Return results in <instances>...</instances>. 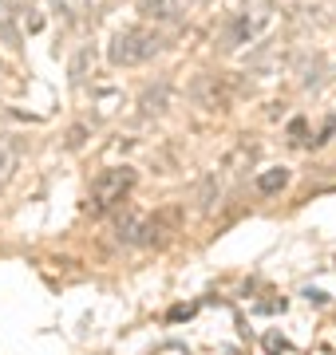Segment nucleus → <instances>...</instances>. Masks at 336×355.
Wrapping results in <instances>:
<instances>
[{
  "mask_svg": "<svg viewBox=\"0 0 336 355\" xmlns=\"http://www.w3.org/2000/svg\"><path fill=\"white\" fill-rule=\"evenodd\" d=\"M12 170H16V150H12V142L8 139H0V190L8 186Z\"/></svg>",
  "mask_w": 336,
  "mask_h": 355,
  "instance_id": "6e6552de",
  "label": "nucleus"
},
{
  "mask_svg": "<svg viewBox=\"0 0 336 355\" xmlns=\"http://www.w3.org/2000/svg\"><path fill=\"white\" fill-rule=\"evenodd\" d=\"M0 76H4V67H0Z\"/></svg>",
  "mask_w": 336,
  "mask_h": 355,
  "instance_id": "ddd939ff",
  "label": "nucleus"
},
{
  "mask_svg": "<svg viewBox=\"0 0 336 355\" xmlns=\"http://www.w3.org/2000/svg\"><path fill=\"white\" fill-rule=\"evenodd\" d=\"M146 233H155V229H151V221L142 214H135V209H123V214L115 217V237L123 245H142Z\"/></svg>",
  "mask_w": 336,
  "mask_h": 355,
  "instance_id": "7ed1b4c3",
  "label": "nucleus"
},
{
  "mask_svg": "<svg viewBox=\"0 0 336 355\" xmlns=\"http://www.w3.org/2000/svg\"><path fill=\"white\" fill-rule=\"evenodd\" d=\"M253 28H261L269 20V0H246V12H242Z\"/></svg>",
  "mask_w": 336,
  "mask_h": 355,
  "instance_id": "1a4fd4ad",
  "label": "nucleus"
},
{
  "mask_svg": "<svg viewBox=\"0 0 336 355\" xmlns=\"http://www.w3.org/2000/svg\"><path fill=\"white\" fill-rule=\"evenodd\" d=\"M131 186H135V170H131V166H111V170H103V174L91 182V209H95V214L115 209V205L131 193Z\"/></svg>",
  "mask_w": 336,
  "mask_h": 355,
  "instance_id": "f03ea898",
  "label": "nucleus"
},
{
  "mask_svg": "<svg viewBox=\"0 0 336 355\" xmlns=\"http://www.w3.org/2000/svg\"><path fill=\"white\" fill-rule=\"evenodd\" d=\"M91 67H95V51H91V48H79L76 55H72V67H67L72 83H83V79L91 76Z\"/></svg>",
  "mask_w": 336,
  "mask_h": 355,
  "instance_id": "0eeeda50",
  "label": "nucleus"
},
{
  "mask_svg": "<svg viewBox=\"0 0 336 355\" xmlns=\"http://www.w3.org/2000/svg\"><path fill=\"white\" fill-rule=\"evenodd\" d=\"M158 51H162V36L158 32H151V28H123L111 40V48H107V60L115 67H139L146 60H155Z\"/></svg>",
  "mask_w": 336,
  "mask_h": 355,
  "instance_id": "f257e3e1",
  "label": "nucleus"
},
{
  "mask_svg": "<svg viewBox=\"0 0 336 355\" xmlns=\"http://www.w3.org/2000/svg\"><path fill=\"white\" fill-rule=\"evenodd\" d=\"M139 8H142V16H151V20H182L186 8H190V0H142Z\"/></svg>",
  "mask_w": 336,
  "mask_h": 355,
  "instance_id": "20e7f679",
  "label": "nucleus"
},
{
  "mask_svg": "<svg viewBox=\"0 0 336 355\" xmlns=\"http://www.w3.org/2000/svg\"><path fill=\"white\" fill-rule=\"evenodd\" d=\"M265 347H269V352L277 355V352H285V347H289V343H285L281 336H277V331H269V336H265Z\"/></svg>",
  "mask_w": 336,
  "mask_h": 355,
  "instance_id": "9d476101",
  "label": "nucleus"
},
{
  "mask_svg": "<svg viewBox=\"0 0 336 355\" xmlns=\"http://www.w3.org/2000/svg\"><path fill=\"white\" fill-rule=\"evenodd\" d=\"M79 142H83V127H76V130H72V139H67V146H72V150H76Z\"/></svg>",
  "mask_w": 336,
  "mask_h": 355,
  "instance_id": "f8f14e48",
  "label": "nucleus"
},
{
  "mask_svg": "<svg viewBox=\"0 0 336 355\" xmlns=\"http://www.w3.org/2000/svg\"><path fill=\"white\" fill-rule=\"evenodd\" d=\"M139 107H142V119H151V114H162V111H167V83L146 87V95L139 99Z\"/></svg>",
  "mask_w": 336,
  "mask_h": 355,
  "instance_id": "423d86ee",
  "label": "nucleus"
},
{
  "mask_svg": "<svg viewBox=\"0 0 336 355\" xmlns=\"http://www.w3.org/2000/svg\"><path fill=\"white\" fill-rule=\"evenodd\" d=\"M253 186H258V193H277V190H285V186H289V170H285V166H273V170H261Z\"/></svg>",
  "mask_w": 336,
  "mask_h": 355,
  "instance_id": "39448f33",
  "label": "nucleus"
},
{
  "mask_svg": "<svg viewBox=\"0 0 336 355\" xmlns=\"http://www.w3.org/2000/svg\"><path fill=\"white\" fill-rule=\"evenodd\" d=\"M8 12H12V0H0V32L8 28Z\"/></svg>",
  "mask_w": 336,
  "mask_h": 355,
  "instance_id": "9b49d317",
  "label": "nucleus"
}]
</instances>
